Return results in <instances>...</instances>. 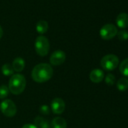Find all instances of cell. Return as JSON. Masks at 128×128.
<instances>
[{
	"label": "cell",
	"mask_w": 128,
	"mask_h": 128,
	"mask_svg": "<svg viewBox=\"0 0 128 128\" xmlns=\"http://www.w3.org/2000/svg\"><path fill=\"white\" fill-rule=\"evenodd\" d=\"M48 30V24L45 20H39L36 24V31L39 34L45 33Z\"/></svg>",
	"instance_id": "5bb4252c"
},
{
	"label": "cell",
	"mask_w": 128,
	"mask_h": 128,
	"mask_svg": "<svg viewBox=\"0 0 128 128\" xmlns=\"http://www.w3.org/2000/svg\"><path fill=\"white\" fill-rule=\"evenodd\" d=\"M65 108H66L65 102L61 98L56 97L50 102V110L53 112V113L56 114H62L64 112V110H65Z\"/></svg>",
	"instance_id": "ba28073f"
},
{
	"label": "cell",
	"mask_w": 128,
	"mask_h": 128,
	"mask_svg": "<svg viewBox=\"0 0 128 128\" xmlns=\"http://www.w3.org/2000/svg\"><path fill=\"white\" fill-rule=\"evenodd\" d=\"M25 60L21 58V57H17L13 60L12 62V68L14 70V71L17 72H22L24 68H25Z\"/></svg>",
	"instance_id": "30bf717a"
},
{
	"label": "cell",
	"mask_w": 128,
	"mask_h": 128,
	"mask_svg": "<svg viewBox=\"0 0 128 128\" xmlns=\"http://www.w3.org/2000/svg\"><path fill=\"white\" fill-rule=\"evenodd\" d=\"M66 60V54L61 50H55L50 56V62L53 66H60Z\"/></svg>",
	"instance_id": "52a82bcc"
},
{
	"label": "cell",
	"mask_w": 128,
	"mask_h": 128,
	"mask_svg": "<svg viewBox=\"0 0 128 128\" xmlns=\"http://www.w3.org/2000/svg\"><path fill=\"white\" fill-rule=\"evenodd\" d=\"M117 33H118L117 27L111 24L104 25L100 31V35L101 38L104 40H110L113 38L115 36H117Z\"/></svg>",
	"instance_id": "8992f818"
},
{
	"label": "cell",
	"mask_w": 128,
	"mask_h": 128,
	"mask_svg": "<svg viewBox=\"0 0 128 128\" xmlns=\"http://www.w3.org/2000/svg\"><path fill=\"white\" fill-rule=\"evenodd\" d=\"M118 39L120 41H126L128 39V32L126 30H120L117 33Z\"/></svg>",
	"instance_id": "ffe728a7"
},
{
	"label": "cell",
	"mask_w": 128,
	"mask_h": 128,
	"mask_svg": "<svg viewBox=\"0 0 128 128\" xmlns=\"http://www.w3.org/2000/svg\"><path fill=\"white\" fill-rule=\"evenodd\" d=\"M26 85V81L25 77L21 74H14L12 76L9 82H8V89L9 91L14 94V95H19L22 94Z\"/></svg>",
	"instance_id": "7a4b0ae2"
},
{
	"label": "cell",
	"mask_w": 128,
	"mask_h": 128,
	"mask_svg": "<svg viewBox=\"0 0 128 128\" xmlns=\"http://www.w3.org/2000/svg\"><path fill=\"white\" fill-rule=\"evenodd\" d=\"M35 50L38 55L44 56L48 55L50 50V43L48 39L44 36H39L35 42Z\"/></svg>",
	"instance_id": "3957f363"
},
{
	"label": "cell",
	"mask_w": 128,
	"mask_h": 128,
	"mask_svg": "<svg viewBox=\"0 0 128 128\" xmlns=\"http://www.w3.org/2000/svg\"><path fill=\"white\" fill-rule=\"evenodd\" d=\"M2 72L5 76H10L14 75V70L12 68V66L10 65L9 63H6L2 66Z\"/></svg>",
	"instance_id": "e0dca14e"
},
{
	"label": "cell",
	"mask_w": 128,
	"mask_h": 128,
	"mask_svg": "<svg viewBox=\"0 0 128 128\" xmlns=\"http://www.w3.org/2000/svg\"><path fill=\"white\" fill-rule=\"evenodd\" d=\"M119 70L124 76H128V58L124 59L119 65Z\"/></svg>",
	"instance_id": "2e32d148"
},
{
	"label": "cell",
	"mask_w": 128,
	"mask_h": 128,
	"mask_svg": "<svg viewBox=\"0 0 128 128\" xmlns=\"http://www.w3.org/2000/svg\"><path fill=\"white\" fill-rule=\"evenodd\" d=\"M54 74L52 66L48 63H39L36 65L32 71L31 76L34 82L37 83H44L49 81Z\"/></svg>",
	"instance_id": "6da1fadb"
},
{
	"label": "cell",
	"mask_w": 128,
	"mask_h": 128,
	"mask_svg": "<svg viewBox=\"0 0 128 128\" xmlns=\"http://www.w3.org/2000/svg\"><path fill=\"white\" fill-rule=\"evenodd\" d=\"M105 82L108 86L114 85V83H115V77H114V76L111 74V73L107 74V76L105 78Z\"/></svg>",
	"instance_id": "d6986e66"
},
{
	"label": "cell",
	"mask_w": 128,
	"mask_h": 128,
	"mask_svg": "<svg viewBox=\"0 0 128 128\" xmlns=\"http://www.w3.org/2000/svg\"><path fill=\"white\" fill-rule=\"evenodd\" d=\"M22 128H38L35 124H24Z\"/></svg>",
	"instance_id": "7402d4cb"
},
{
	"label": "cell",
	"mask_w": 128,
	"mask_h": 128,
	"mask_svg": "<svg viewBox=\"0 0 128 128\" xmlns=\"http://www.w3.org/2000/svg\"><path fill=\"white\" fill-rule=\"evenodd\" d=\"M34 122L38 128H51V124L49 120L42 116L36 117Z\"/></svg>",
	"instance_id": "8fae6325"
},
{
	"label": "cell",
	"mask_w": 128,
	"mask_h": 128,
	"mask_svg": "<svg viewBox=\"0 0 128 128\" xmlns=\"http://www.w3.org/2000/svg\"><path fill=\"white\" fill-rule=\"evenodd\" d=\"M9 89L8 88V86H6V84H2L0 86V99L1 100H4L6 99L8 94H9Z\"/></svg>",
	"instance_id": "ac0fdd59"
},
{
	"label": "cell",
	"mask_w": 128,
	"mask_h": 128,
	"mask_svg": "<svg viewBox=\"0 0 128 128\" xmlns=\"http://www.w3.org/2000/svg\"><path fill=\"white\" fill-rule=\"evenodd\" d=\"M119 63V58L114 54H107L104 56L101 61L100 65L103 70L106 71H112L115 70Z\"/></svg>",
	"instance_id": "277c9868"
},
{
	"label": "cell",
	"mask_w": 128,
	"mask_h": 128,
	"mask_svg": "<svg viewBox=\"0 0 128 128\" xmlns=\"http://www.w3.org/2000/svg\"><path fill=\"white\" fill-rule=\"evenodd\" d=\"M39 112L42 114L48 115L50 112V108H49V106L47 105H42L39 108Z\"/></svg>",
	"instance_id": "44dd1931"
},
{
	"label": "cell",
	"mask_w": 128,
	"mask_h": 128,
	"mask_svg": "<svg viewBox=\"0 0 128 128\" xmlns=\"http://www.w3.org/2000/svg\"><path fill=\"white\" fill-rule=\"evenodd\" d=\"M116 23L118 27L124 29L128 26V14L126 13H120L116 18Z\"/></svg>",
	"instance_id": "7c38bea8"
},
{
	"label": "cell",
	"mask_w": 128,
	"mask_h": 128,
	"mask_svg": "<svg viewBox=\"0 0 128 128\" xmlns=\"http://www.w3.org/2000/svg\"><path fill=\"white\" fill-rule=\"evenodd\" d=\"M117 88L120 91H125L128 89V79L126 78H120L117 82Z\"/></svg>",
	"instance_id": "9a60e30c"
},
{
	"label": "cell",
	"mask_w": 128,
	"mask_h": 128,
	"mask_svg": "<svg viewBox=\"0 0 128 128\" xmlns=\"http://www.w3.org/2000/svg\"><path fill=\"white\" fill-rule=\"evenodd\" d=\"M2 35H3V30H2V26H0V38L2 37Z\"/></svg>",
	"instance_id": "603a6c76"
},
{
	"label": "cell",
	"mask_w": 128,
	"mask_h": 128,
	"mask_svg": "<svg viewBox=\"0 0 128 128\" xmlns=\"http://www.w3.org/2000/svg\"><path fill=\"white\" fill-rule=\"evenodd\" d=\"M90 79L94 83H100L104 79V72L100 69H95L90 73Z\"/></svg>",
	"instance_id": "9c48e42d"
},
{
	"label": "cell",
	"mask_w": 128,
	"mask_h": 128,
	"mask_svg": "<svg viewBox=\"0 0 128 128\" xmlns=\"http://www.w3.org/2000/svg\"><path fill=\"white\" fill-rule=\"evenodd\" d=\"M0 110L6 117H14L17 113V106L11 100H4L0 103Z\"/></svg>",
	"instance_id": "5b68a950"
},
{
	"label": "cell",
	"mask_w": 128,
	"mask_h": 128,
	"mask_svg": "<svg viewBox=\"0 0 128 128\" xmlns=\"http://www.w3.org/2000/svg\"><path fill=\"white\" fill-rule=\"evenodd\" d=\"M51 128H66L67 123L66 120L61 117H55L50 122Z\"/></svg>",
	"instance_id": "4fadbf2b"
}]
</instances>
